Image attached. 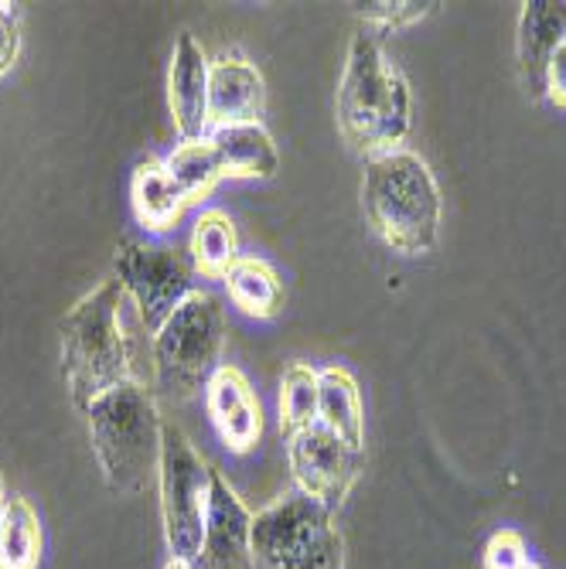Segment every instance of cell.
Returning <instances> with one entry per match:
<instances>
[{
	"label": "cell",
	"mask_w": 566,
	"mask_h": 569,
	"mask_svg": "<svg viewBox=\"0 0 566 569\" xmlns=\"http://www.w3.org/2000/svg\"><path fill=\"white\" fill-rule=\"evenodd\" d=\"M335 117L345 143L366 161L403 150L414 130V92L373 28H358L348 41Z\"/></svg>",
	"instance_id": "6da1fadb"
},
{
	"label": "cell",
	"mask_w": 566,
	"mask_h": 569,
	"mask_svg": "<svg viewBox=\"0 0 566 569\" xmlns=\"http://www.w3.org/2000/svg\"><path fill=\"white\" fill-rule=\"evenodd\" d=\"M127 310H133V303L117 277H107L66 310L62 372L76 406L82 409L113 386L140 379L133 366V335L127 331Z\"/></svg>",
	"instance_id": "7a4b0ae2"
},
{
	"label": "cell",
	"mask_w": 566,
	"mask_h": 569,
	"mask_svg": "<svg viewBox=\"0 0 566 569\" xmlns=\"http://www.w3.org/2000/svg\"><path fill=\"white\" fill-rule=\"evenodd\" d=\"M363 216L396 256H427L437 249L444 198L430 164L417 150H393L366 161Z\"/></svg>",
	"instance_id": "3957f363"
},
{
	"label": "cell",
	"mask_w": 566,
	"mask_h": 569,
	"mask_svg": "<svg viewBox=\"0 0 566 569\" xmlns=\"http://www.w3.org/2000/svg\"><path fill=\"white\" fill-rule=\"evenodd\" d=\"M86 427L102 481L110 491L140 495L147 485H153L165 420L140 379L96 396L86 406Z\"/></svg>",
	"instance_id": "277c9868"
},
{
	"label": "cell",
	"mask_w": 566,
	"mask_h": 569,
	"mask_svg": "<svg viewBox=\"0 0 566 569\" xmlns=\"http://www.w3.org/2000/svg\"><path fill=\"white\" fill-rule=\"evenodd\" d=\"M222 348L226 307L212 290L195 287L175 307V315L150 335L153 382L168 399H191L222 366Z\"/></svg>",
	"instance_id": "5b68a950"
},
{
	"label": "cell",
	"mask_w": 566,
	"mask_h": 569,
	"mask_svg": "<svg viewBox=\"0 0 566 569\" xmlns=\"http://www.w3.org/2000/svg\"><path fill=\"white\" fill-rule=\"evenodd\" d=\"M153 485H158V508L168 552L198 559L205 515H209L212 468L205 463V457L178 423H165L161 430V457Z\"/></svg>",
	"instance_id": "8992f818"
},
{
	"label": "cell",
	"mask_w": 566,
	"mask_h": 569,
	"mask_svg": "<svg viewBox=\"0 0 566 569\" xmlns=\"http://www.w3.org/2000/svg\"><path fill=\"white\" fill-rule=\"evenodd\" d=\"M113 277L130 297L140 328L153 335L175 315V307L195 290L198 273L178 246L123 239L113 252Z\"/></svg>",
	"instance_id": "52a82bcc"
},
{
	"label": "cell",
	"mask_w": 566,
	"mask_h": 569,
	"mask_svg": "<svg viewBox=\"0 0 566 569\" xmlns=\"http://www.w3.org/2000/svg\"><path fill=\"white\" fill-rule=\"evenodd\" d=\"M287 468L294 478V491L335 515L351 498L358 478L366 471V450L348 447L331 430L315 423L287 437Z\"/></svg>",
	"instance_id": "ba28073f"
},
{
	"label": "cell",
	"mask_w": 566,
	"mask_h": 569,
	"mask_svg": "<svg viewBox=\"0 0 566 569\" xmlns=\"http://www.w3.org/2000/svg\"><path fill=\"white\" fill-rule=\"evenodd\" d=\"M252 508L232 488V481L212 468L209 515L195 566L198 569H256L252 556Z\"/></svg>",
	"instance_id": "9c48e42d"
},
{
	"label": "cell",
	"mask_w": 566,
	"mask_h": 569,
	"mask_svg": "<svg viewBox=\"0 0 566 569\" xmlns=\"http://www.w3.org/2000/svg\"><path fill=\"white\" fill-rule=\"evenodd\" d=\"M201 396H205L209 423L229 453L242 457L260 447L267 420H264L260 396H256V389L242 376V369H236L232 361H222V366L209 376V382H205Z\"/></svg>",
	"instance_id": "30bf717a"
},
{
	"label": "cell",
	"mask_w": 566,
	"mask_h": 569,
	"mask_svg": "<svg viewBox=\"0 0 566 569\" xmlns=\"http://www.w3.org/2000/svg\"><path fill=\"white\" fill-rule=\"evenodd\" d=\"M209 69L212 59L205 44L191 31H181L168 69V110L181 140L209 133Z\"/></svg>",
	"instance_id": "8fae6325"
},
{
	"label": "cell",
	"mask_w": 566,
	"mask_h": 569,
	"mask_svg": "<svg viewBox=\"0 0 566 569\" xmlns=\"http://www.w3.org/2000/svg\"><path fill=\"white\" fill-rule=\"evenodd\" d=\"M267 82L249 59L226 51L209 69V130L236 123H264Z\"/></svg>",
	"instance_id": "7c38bea8"
},
{
	"label": "cell",
	"mask_w": 566,
	"mask_h": 569,
	"mask_svg": "<svg viewBox=\"0 0 566 569\" xmlns=\"http://www.w3.org/2000/svg\"><path fill=\"white\" fill-rule=\"evenodd\" d=\"M566 41V0H526L516 34V62L523 86L533 99H543L546 69L556 48Z\"/></svg>",
	"instance_id": "4fadbf2b"
},
{
	"label": "cell",
	"mask_w": 566,
	"mask_h": 569,
	"mask_svg": "<svg viewBox=\"0 0 566 569\" xmlns=\"http://www.w3.org/2000/svg\"><path fill=\"white\" fill-rule=\"evenodd\" d=\"M222 181H270L280 171V150L264 123H236L209 130Z\"/></svg>",
	"instance_id": "5bb4252c"
},
{
	"label": "cell",
	"mask_w": 566,
	"mask_h": 569,
	"mask_svg": "<svg viewBox=\"0 0 566 569\" xmlns=\"http://www.w3.org/2000/svg\"><path fill=\"white\" fill-rule=\"evenodd\" d=\"M130 209L137 226L147 236H168L178 229L185 212L191 209L181 188L165 168V158H147L130 174Z\"/></svg>",
	"instance_id": "9a60e30c"
},
{
	"label": "cell",
	"mask_w": 566,
	"mask_h": 569,
	"mask_svg": "<svg viewBox=\"0 0 566 569\" xmlns=\"http://www.w3.org/2000/svg\"><path fill=\"white\" fill-rule=\"evenodd\" d=\"M318 423L355 450H366V406L358 379L345 366L318 369Z\"/></svg>",
	"instance_id": "2e32d148"
},
{
	"label": "cell",
	"mask_w": 566,
	"mask_h": 569,
	"mask_svg": "<svg viewBox=\"0 0 566 569\" xmlns=\"http://www.w3.org/2000/svg\"><path fill=\"white\" fill-rule=\"evenodd\" d=\"M222 283L239 315L252 321H274L284 315V303H287L284 280L277 267L260 260V256H239Z\"/></svg>",
	"instance_id": "e0dca14e"
},
{
	"label": "cell",
	"mask_w": 566,
	"mask_h": 569,
	"mask_svg": "<svg viewBox=\"0 0 566 569\" xmlns=\"http://www.w3.org/2000/svg\"><path fill=\"white\" fill-rule=\"evenodd\" d=\"M239 229L229 212L222 209H201L191 226L188 239V260L201 280H226V273L239 260Z\"/></svg>",
	"instance_id": "ac0fdd59"
},
{
	"label": "cell",
	"mask_w": 566,
	"mask_h": 569,
	"mask_svg": "<svg viewBox=\"0 0 566 569\" xmlns=\"http://www.w3.org/2000/svg\"><path fill=\"white\" fill-rule=\"evenodd\" d=\"M44 526L24 495H11L0 511V569H41Z\"/></svg>",
	"instance_id": "d6986e66"
},
{
	"label": "cell",
	"mask_w": 566,
	"mask_h": 569,
	"mask_svg": "<svg viewBox=\"0 0 566 569\" xmlns=\"http://www.w3.org/2000/svg\"><path fill=\"white\" fill-rule=\"evenodd\" d=\"M165 168L175 178V184L181 188V194L188 198V204L205 201L222 184V168H219V158L209 143V133L198 140H181L165 158Z\"/></svg>",
	"instance_id": "ffe728a7"
},
{
	"label": "cell",
	"mask_w": 566,
	"mask_h": 569,
	"mask_svg": "<svg viewBox=\"0 0 566 569\" xmlns=\"http://www.w3.org/2000/svg\"><path fill=\"white\" fill-rule=\"evenodd\" d=\"M277 423L284 437H294L318 423V369L290 361L277 389Z\"/></svg>",
	"instance_id": "44dd1931"
},
{
	"label": "cell",
	"mask_w": 566,
	"mask_h": 569,
	"mask_svg": "<svg viewBox=\"0 0 566 569\" xmlns=\"http://www.w3.org/2000/svg\"><path fill=\"white\" fill-rule=\"evenodd\" d=\"M437 8L440 4H434V0H373V4H355L358 18L379 31L414 28V24L427 21Z\"/></svg>",
	"instance_id": "7402d4cb"
},
{
	"label": "cell",
	"mask_w": 566,
	"mask_h": 569,
	"mask_svg": "<svg viewBox=\"0 0 566 569\" xmlns=\"http://www.w3.org/2000/svg\"><path fill=\"white\" fill-rule=\"evenodd\" d=\"M345 536L338 522H328L304 549H297L284 566L277 569H345Z\"/></svg>",
	"instance_id": "603a6c76"
},
{
	"label": "cell",
	"mask_w": 566,
	"mask_h": 569,
	"mask_svg": "<svg viewBox=\"0 0 566 569\" xmlns=\"http://www.w3.org/2000/svg\"><path fill=\"white\" fill-rule=\"evenodd\" d=\"M529 556L526 536L519 529H498L481 552V569H519Z\"/></svg>",
	"instance_id": "cb8c5ba5"
},
{
	"label": "cell",
	"mask_w": 566,
	"mask_h": 569,
	"mask_svg": "<svg viewBox=\"0 0 566 569\" xmlns=\"http://www.w3.org/2000/svg\"><path fill=\"white\" fill-rule=\"evenodd\" d=\"M24 48V34H21V18L14 11V4H4L0 0V79H8L21 59Z\"/></svg>",
	"instance_id": "d4e9b609"
},
{
	"label": "cell",
	"mask_w": 566,
	"mask_h": 569,
	"mask_svg": "<svg viewBox=\"0 0 566 569\" xmlns=\"http://www.w3.org/2000/svg\"><path fill=\"white\" fill-rule=\"evenodd\" d=\"M543 99H549V102H553V107L566 110V41H563V44L556 48V56L549 59Z\"/></svg>",
	"instance_id": "484cf974"
},
{
	"label": "cell",
	"mask_w": 566,
	"mask_h": 569,
	"mask_svg": "<svg viewBox=\"0 0 566 569\" xmlns=\"http://www.w3.org/2000/svg\"><path fill=\"white\" fill-rule=\"evenodd\" d=\"M161 569H198L195 566V559H188V556H175V552H168V559H165V566Z\"/></svg>",
	"instance_id": "4316f807"
},
{
	"label": "cell",
	"mask_w": 566,
	"mask_h": 569,
	"mask_svg": "<svg viewBox=\"0 0 566 569\" xmlns=\"http://www.w3.org/2000/svg\"><path fill=\"white\" fill-rule=\"evenodd\" d=\"M8 485H4V475H0V511H4V505H8Z\"/></svg>",
	"instance_id": "83f0119b"
},
{
	"label": "cell",
	"mask_w": 566,
	"mask_h": 569,
	"mask_svg": "<svg viewBox=\"0 0 566 569\" xmlns=\"http://www.w3.org/2000/svg\"><path fill=\"white\" fill-rule=\"evenodd\" d=\"M519 569H543V566H539V562H536V559H526V562H523V566H519Z\"/></svg>",
	"instance_id": "f1b7e54d"
}]
</instances>
